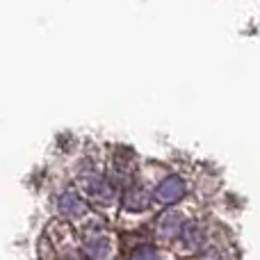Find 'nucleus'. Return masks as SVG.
<instances>
[{
    "mask_svg": "<svg viewBox=\"0 0 260 260\" xmlns=\"http://www.w3.org/2000/svg\"><path fill=\"white\" fill-rule=\"evenodd\" d=\"M85 192L91 201L96 203H112L114 201V187L105 176L101 174H87L85 176Z\"/></svg>",
    "mask_w": 260,
    "mask_h": 260,
    "instance_id": "nucleus-1",
    "label": "nucleus"
},
{
    "mask_svg": "<svg viewBox=\"0 0 260 260\" xmlns=\"http://www.w3.org/2000/svg\"><path fill=\"white\" fill-rule=\"evenodd\" d=\"M185 192H187V187H185L180 176H167L155 189V201L162 203V206H171V203L180 201L185 197Z\"/></svg>",
    "mask_w": 260,
    "mask_h": 260,
    "instance_id": "nucleus-2",
    "label": "nucleus"
},
{
    "mask_svg": "<svg viewBox=\"0 0 260 260\" xmlns=\"http://www.w3.org/2000/svg\"><path fill=\"white\" fill-rule=\"evenodd\" d=\"M82 251L89 260H108L110 256V238L103 233H89L82 240Z\"/></svg>",
    "mask_w": 260,
    "mask_h": 260,
    "instance_id": "nucleus-3",
    "label": "nucleus"
},
{
    "mask_svg": "<svg viewBox=\"0 0 260 260\" xmlns=\"http://www.w3.org/2000/svg\"><path fill=\"white\" fill-rule=\"evenodd\" d=\"M57 210H59V215L67 217V219H78V217L87 215V203L82 201L73 189H69V192H64L62 197H59Z\"/></svg>",
    "mask_w": 260,
    "mask_h": 260,
    "instance_id": "nucleus-4",
    "label": "nucleus"
},
{
    "mask_svg": "<svg viewBox=\"0 0 260 260\" xmlns=\"http://www.w3.org/2000/svg\"><path fill=\"white\" fill-rule=\"evenodd\" d=\"M183 226H185L183 217H180L176 210H169V212H165V215L157 219V233H160L162 238H167V240H174V238H178L180 235Z\"/></svg>",
    "mask_w": 260,
    "mask_h": 260,
    "instance_id": "nucleus-5",
    "label": "nucleus"
},
{
    "mask_svg": "<svg viewBox=\"0 0 260 260\" xmlns=\"http://www.w3.org/2000/svg\"><path fill=\"white\" fill-rule=\"evenodd\" d=\"M123 208L130 212H142L148 208V194L144 192V187H139V185H130L126 189V194H123Z\"/></svg>",
    "mask_w": 260,
    "mask_h": 260,
    "instance_id": "nucleus-6",
    "label": "nucleus"
},
{
    "mask_svg": "<svg viewBox=\"0 0 260 260\" xmlns=\"http://www.w3.org/2000/svg\"><path fill=\"white\" fill-rule=\"evenodd\" d=\"M180 235H183L185 244H187L189 249H201L203 244H206V229H203L199 221H189V224H185L183 231H180Z\"/></svg>",
    "mask_w": 260,
    "mask_h": 260,
    "instance_id": "nucleus-7",
    "label": "nucleus"
},
{
    "mask_svg": "<svg viewBox=\"0 0 260 260\" xmlns=\"http://www.w3.org/2000/svg\"><path fill=\"white\" fill-rule=\"evenodd\" d=\"M133 260H157V251L153 244H142L133 251Z\"/></svg>",
    "mask_w": 260,
    "mask_h": 260,
    "instance_id": "nucleus-8",
    "label": "nucleus"
}]
</instances>
